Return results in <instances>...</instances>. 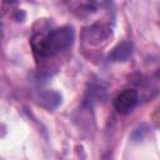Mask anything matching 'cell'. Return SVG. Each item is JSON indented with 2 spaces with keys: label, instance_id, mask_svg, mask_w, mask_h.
Segmentation results:
<instances>
[{
  "label": "cell",
  "instance_id": "277c9868",
  "mask_svg": "<svg viewBox=\"0 0 160 160\" xmlns=\"http://www.w3.org/2000/svg\"><path fill=\"white\" fill-rule=\"evenodd\" d=\"M111 35V29L105 24H94L84 32V40L89 45H100L102 41H106Z\"/></svg>",
  "mask_w": 160,
  "mask_h": 160
},
{
  "label": "cell",
  "instance_id": "52a82bcc",
  "mask_svg": "<svg viewBox=\"0 0 160 160\" xmlns=\"http://www.w3.org/2000/svg\"><path fill=\"white\" fill-rule=\"evenodd\" d=\"M2 2L9 4V5H12V4H16V2H18V0H2Z\"/></svg>",
  "mask_w": 160,
  "mask_h": 160
},
{
  "label": "cell",
  "instance_id": "8992f818",
  "mask_svg": "<svg viewBox=\"0 0 160 160\" xmlns=\"http://www.w3.org/2000/svg\"><path fill=\"white\" fill-rule=\"evenodd\" d=\"M41 105H44L46 109H54L61 102V95L56 91H46L40 95Z\"/></svg>",
  "mask_w": 160,
  "mask_h": 160
},
{
  "label": "cell",
  "instance_id": "7a4b0ae2",
  "mask_svg": "<svg viewBox=\"0 0 160 160\" xmlns=\"http://www.w3.org/2000/svg\"><path fill=\"white\" fill-rule=\"evenodd\" d=\"M69 9L79 18H89L99 9L110 5L111 0H65Z\"/></svg>",
  "mask_w": 160,
  "mask_h": 160
},
{
  "label": "cell",
  "instance_id": "5b68a950",
  "mask_svg": "<svg viewBox=\"0 0 160 160\" xmlns=\"http://www.w3.org/2000/svg\"><path fill=\"white\" fill-rule=\"evenodd\" d=\"M132 54V44L130 41H122L119 42L112 50L109 52L108 59L114 62H120V61H126Z\"/></svg>",
  "mask_w": 160,
  "mask_h": 160
},
{
  "label": "cell",
  "instance_id": "3957f363",
  "mask_svg": "<svg viewBox=\"0 0 160 160\" xmlns=\"http://www.w3.org/2000/svg\"><path fill=\"white\" fill-rule=\"evenodd\" d=\"M138 102H139V94L135 89H131V88H128L120 91L114 98V101H112L115 110L121 115L130 114L135 109Z\"/></svg>",
  "mask_w": 160,
  "mask_h": 160
},
{
  "label": "cell",
  "instance_id": "ba28073f",
  "mask_svg": "<svg viewBox=\"0 0 160 160\" xmlns=\"http://www.w3.org/2000/svg\"><path fill=\"white\" fill-rule=\"evenodd\" d=\"M0 32H1V28H0Z\"/></svg>",
  "mask_w": 160,
  "mask_h": 160
},
{
  "label": "cell",
  "instance_id": "6da1fadb",
  "mask_svg": "<svg viewBox=\"0 0 160 160\" xmlns=\"http://www.w3.org/2000/svg\"><path fill=\"white\" fill-rule=\"evenodd\" d=\"M75 40L72 26L64 25L51 29L49 32L35 31L30 38V46L36 59H46L59 55L71 48Z\"/></svg>",
  "mask_w": 160,
  "mask_h": 160
}]
</instances>
